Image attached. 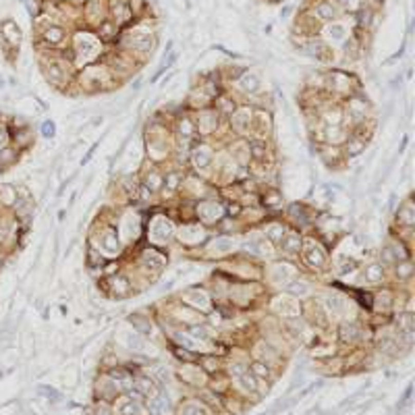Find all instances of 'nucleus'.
Segmentation results:
<instances>
[{
	"mask_svg": "<svg viewBox=\"0 0 415 415\" xmlns=\"http://www.w3.org/2000/svg\"><path fill=\"white\" fill-rule=\"evenodd\" d=\"M199 216H201L203 220H208V222H214V220H218V218L222 216V208H220L218 203H214V201L203 203V205L199 208Z\"/></svg>",
	"mask_w": 415,
	"mask_h": 415,
	"instance_id": "nucleus-8",
	"label": "nucleus"
},
{
	"mask_svg": "<svg viewBox=\"0 0 415 415\" xmlns=\"http://www.w3.org/2000/svg\"><path fill=\"white\" fill-rule=\"evenodd\" d=\"M282 235H285V229L280 224H272V229L268 231V239H272V241H280Z\"/></svg>",
	"mask_w": 415,
	"mask_h": 415,
	"instance_id": "nucleus-31",
	"label": "nucleus"
},
{
	"mask_svg": "<svg viewBox=\"0 0 415 415\" xmlns=\"http://www.w3.org/2000/svg\"><path fill=\"white\" fill-rule=\"evenodd\" d=\"M366 278H368L370 282H378V280H382V278H384V270H382V266H380V264H370V266L366 268Z\"/></svg>",
	"mask_w": 415,
	"mask_h": 415,
	"instance_id": "nucleus-22",
	"label": "nucleus"
},
{
	"mask_svg": "<svg viewBox=\"0 0 415 415\" xmlns=\"http://www.w3.org/2000/svg\"><path fill=\"white\" fill-rule=\"evenodd\" d=\"M201 363H203V370H205V372H210V374L218 370V361H216L214 357H203Z\"/></svg>",
	"mask_w": 415,
	"mask_h": 415,
	"instance_id": "nucleus-32",
	"label": "nucleus"
},
{
	"mask_svg": "<svg viewBox=\"0 0 415 415\" xmlns=\"http://www.w3.org/2000/svg\"><path fill=\"white\" fill-rule=\"evenodd\" d=\"M397 274H403L401 278H409V276H411V264L407 262V264H403V266H399Z\"/></svg>",
	"mask_w": 415,
	"mask_h": 415,
	"instance_id": "nucleus-38",
	"label": "nucleus"
},
{
	"mask_svg": "<svg viewBox=\"0 0 415 415\" xmlns=\"http://www.w3.org/2000/svg\"><path fill=\"white\" fill-rule=\"evenodd\" d=\"M191 160H193V164L197 168H208V166H210V162H212V152L208 149V147H197L193 152V156H191Z\"/></svg>",
	"mask_w": 415,
	"mask_h": 415,
	"instance_id": "nucleus-10",
	"label": "nucleus"
},
{
	"mask_svg": "<svg viewBox=\"0 0 415 415\" xmlns=\"http://www.w3.org/2000/svg\"><path fill=\"white\" fill-rule=\"evenodd\" d=\"M307 262H309L311 266L320 268V266L324 264V253H322L320 249H316V247H309V251H307Z\"/></svg>",
	"mask_w": 415,
	"mask_h": 415,
	"instance_id": "nucleus-23",
	"label": "nucleus"
},
{
	"mask_svg": "<svg viewBox=\"0 0 415 415\" xmlns=\"http://www.w3.org/2000/svg\"><path fill=\"white\" fill-rule=\"evenodd\" d=\"M287 291H289L291 295H295V297H303V295H307V293L311 291V287H309L305 280H295V282H289V285H287Z\"/></svg>",
	"mask_w": 415,
	"mask_h": 415,
	"instance_id": "nucleus-19",
	"label": "nucleus"
},
{
	"mask_svg": "<svg viewBox=\"0 0 415 415\" xmlns=\"http://www.w3.org/2000/svg\"><path fill=\"white\" fill-rule=\"evenodd\" d=\"M216 125H218V119H216L214 112L203 110V112L199 115V127H201V131H212Z\"/></svg>",
	"mask_w": 415,
	"mask_h": 415,
	"instance_id": "nucleus-17",
	"label": "nucleus"
},
{
	"mask_svg": "<svg viewBox=\"0 0 415 415\" xmlns=\"http://www.w3.org/2000/svg\"><path fill=\"white\" fill-rule=\"evenodd\" d=\"M7 141H9V135H7V131H5V129H0V149H3V147H7Z\"/></svg>",
	"mask_w": 415,
	"mask_h": 415,
	"instance_id": "nucleus-41",
	"label": "nucleus"
},
{
	"mask_svg": "<svg viewBox=\"0 0 415 415\" xmlns=\"http://www.w3.org/2000/svg\"><path fill=\"white\" fill-rule=\"evenodd\" d=\"M326 307H328V311L332 316H343L345 314V309H347V301L341 297V295H328L326 297Z\"/></svg>",
	"mask_w": 415,
	"mask_h": 415,
	"instance_id": "nucleus-9",
	"label": "nucleus"
},
{
	"mask_svg": "<svg viewBox=\"0 0 415 415\" xmlns=\"http://www.w3.org/2000/svg\"><path fill=\"white\" fill-rule=\"evenodd\" d=\"M189 334H191L193 338H199V341H205V338H208V332H205L203 326H193V328L189 330Z\"/></svg>",
	"mask_w": 415,
	"mask_h": 415,
	"instance_id": "nucleus-34",
	"label": "nucleus"
},
{
	"mask_svg": "<svg viewBox=\"0 0 415 415\" xmlns=\"http://www.w3.org/2000/svg\"><path fill=\"white\" fill-rule=\"evenodd\" d=\"M3 31H5V35L11 40V44H19V40H21V33H19V29L15 27V23H11V21H7L5 25H3Z\"/></svg>",
	"mask_w": 415,
	"mask_h": 415,
	"instance_id": "nucleus-26",
	"label": "nucleus"
},
{
	"mask_svg": "<svg viewBox=\"0 0 415 415\" xmlns=\"http://www.w3.org/2000/svg\"><path fill=\"white\" fill-rule=\"evenodd\" d=\"M108 378H110V382L115 384V388L117 390H123V392H129L131 388H133V376L127 372V370H123V368H117V370H112L110 374H108Z\"/></svg>",
	"mask_w": 415,
	"mask_h": 415,
	"instance_id": "nucleus-3",
	"label": "nucleus"
},
{
	"mask_svg": "<svg viewBox=\"0 0 415 415\" xmlns=\"http://www.w3.org/2000/svg\"><path fill=\"white\" fill-rule=\"evenodd\" d=\"M46 40H48L50 44H59V42L63 40V29H61V27H50V29L46 31Z\"/></svg>",
	"mask_w": 415,
	"mask_h": 415,
	"instance_id": "nucleus-30",
	"label": "nucleus"
},
{
	"mask_svg": "<svg viewBox=\"0 0 415 415\" xmlns=\"http://www.w3.org/2000/svg\"><path fill=\"white\" fill-rule=\"evenodd\" d=\"M44 135L48 137V135H54V125L52 123H44Z\"/></svg>",
	"mask_w": 415,
	"mask_h": 415,
	"instance_id": "nucleus-42",
	"label": "nucleus"
},
{
	"mask_svg": "<svg viewBox=\"0 0 415 415\" xmlns=\"http://www.w3.org/2000/svg\"><path fill=\"white\" fill-rule=\"evenodd\" d=\"M363 147H366V143H363V141H359V139H353L351 141V145H347V149H349V154L351 156H355V154H359Z\"/></svg>",
	"mask_w": 415,
	"mask_h": 415,
	"instance_id": "nucleus-35",
	"label": "nucleus"
},
{
	"mask_svg": "<svg viewBox=\"0 0 415 415\" xmlns=\"http://www.w3.org/2000/svg\"><path fill=\"white\" fill-rule=\"evenodd\" d=\"M324 33H326L328 40H332V42H341V40L347 37V27L341 25V23H330V25L324 29Z\"/></svg>",
	"mask_w": 415,
	"mask_h": 415,
	"instance_id": "nucleus-15",
	"label": "nucleus"
},
{
	"mask_svg": "<svg viewBox=\"0 0 415 415\" xmlns=\"http://www.w3.org/2000/svg\"><path fill=\"white\" fill-rule=\"evenodd\" d=\"M185 299H187L189 303H193L195 307L203 309V311L210 309V297H208L203 291H189V293L185 295Z\"/></svg>",
	"mask_w": 415,
	"mask_h": 415,
	"instance_id": "nucleus-11",
	"label": "nucleus"
},
{
	"mask_svg": "<svg viewBox=\"0 0 415 415\" xmlns=\"http://www.w3.org/2000/svg\"><path fill=\"white\" fill-rule=\"evenodd\" d=\"M233 123H235L237 131H247V129H249V125H251V112H249L247 108H241L239 112H235Z\"/></svg>",
	"mask_w": 415,
	"mask_h": 415,
	"instance_id": "nucleus-16",
	"label": "nucleus"
},
{
	"mask_svg": "<svg viewBox=\"0 0 415 415\" xmlns=\"http://www.w3.org/2000/svg\"><path fill=\"white\" fill-rule=\"evenodd\" d=\"M181 133H185V135L191 133V123H189V121H183V123H181Z\"/></svg>",
	"mask_w": 415,
	"mask_h": 415,
	"instance_id": "nucleus-43",
	"label": "nucleus"
},
{
	"mask_svg": "<svg viewBox=\"0 0 415 415\" xmlns=\"http://www.w3.org/2000/svg\"><path fill=\"white\" fill-rule=\"evenodd\" d=\"M13 158H15V152L13 149H9V147L0 149V160H3V162H13Z\"/></svg>",
	"mask_w": 415,
	"mask_h": 415,
	"instance_id": "nucleus-36",
	"label": "nucleus"
},
{
	"mask_svg": "<svg viewBox=\"0 0 415 415\" xmlns=\"http://www.w3.org/2000/svg\"><path fill=\"white\" fill-rule=\"evenodd\" d=\"M147 187H149V191H156L160 187V179H158V175H147Z\"/></svg>",
	"mask_w": 415,
	"mask_h": 415,
	"instance_id": "nucleus-37",
	"label": "nucleus"
},
{
	"mask_svg": "<svg viewBox=\"0 0 415 415\" xmlns=\"http://www.w3.org/2000/svg\"><path fill=\"white\" fill-rule=\"evenodd\" d=\"M179 415H212V411L199 401H187L181 405Z\"/></svg>",
	"mask_w": 415,
	"mask_h": 415,
	"instance_id": "nucleus-7",
	"label": "nucleus"
},
{
	"mask_svg": "<svg viewBox=\"0 0 415 415\" xmlns=\"http://www.w3.org/2000/svg\"><path fill=\"white\" fill-rule=\"evenodd\" d=\"M241 87H243L245 91H255V89L259 87V79H257L255 75H251V73H245V75L241 77Z\"/></svg>",
	"mask_w": 415,
	"mask_h": 415,
	"instance_id": "nucleus-25",
	"label": "nucleus"
},
{
	"mask_svg": "<svg viewBox=\"0 0 415 415\" xmlns=\"http://www.w3.org/2000/svg\"><path fill=\"white\" fill-rule=\"evenodd\" d=\"M251 247H253V251H257L259 255H272V249H270V243H268L266 239H259V241L251 243Z\"/></svg>",
	"mask_w": 415,
	"mask_h": 415,
	"instance_id": "nucleus-28",
	"label": "nucleus"
},
{
	"mask_svg": "<svg viewBox=\"0 0 415 415\" xmlns=\"http://www.w3.org/2000/svg\"><path fill=\"white\" fill-rule=\"evenodd\" d=\"M289 272L293 274V270H291L287 264H285V266H282V264H276V266H274V270H272V276H274V280H280V278H282V280H287V278H289V276H287Z\"/></svg>",
	"mask_w": 415,
	"mask_h": 415,
	"instance_id": "nucleus-29",
	"label": "nucleus"
},
{
	"mask_svg": "<svg viewBox=\"0 0 415 415\" xmlns=\"http://www.w3.org/2000/svg\"><path fill=\"white\" fill-rule=\"evenodd\" d=\"M401 222H405V227H411V224H413V210H411V205L403 208V212H401Z\"/></svg>",
	"mask_w": 415,
	"mask_h": 415,
	"instance_id": "nucleus-33",
	"label": "nucleus"
},
{
	"mask_svg": "<svg viewBox=\"0 0 415 415\" xmlns=\"http://www.w3.org/2000/svg\"><path fill=\"white\" fill-rule=\"evenodd\" d=\"M249 372H251L255 378H259V380H268V378H270V370H268V366H266L264 361H253Z\"/></svg>",
	"mask_w": 415,
	"mask_h": 415,
	"instance_id": "nucleus-20",
	"label": "nucleus"
},
{
	"mask_svg": "<svg viewBox=\"0 0 415 415\" xmlns=\"http://www.w3.org/2000/svg\"><path fill=\"white\" fill-rule=\"evenodd\" d=\"M115 413L117 415H141V405L135 397H121L115 405Z\"/></svg>",
	"mask_w": 415,
	"mask_h": 415,
	"instance_id": "nucleus-4",
	"label": "nucleus"
},
{
	"mask_svg": "<svg viewBox=\"0 0 415 415\" xmlns=\"http://www.w3.org/2000/svg\"><path fill=\"white\" fill-rule=\"evenodd\" d=\"M229 372H231V376H233V380H235V384H237V388L241 390V392H255L257 390V378L249 372V368H245L243 363H233V366L229 368Z\"/></svg>",
	"mask_w": 415,
	"mask_h": 415,
	"instance_id": "nucleus-1",
	"label": "nucleus"
},
{
	"mask_svg": "<svg viewBox=\"0 0 415 415\" xmlns=\"http://www.w3.org/2000/svg\"><path fill=\"white\" fill-rule=\"evenodd\" d=\"M168 409V394L164 392H154L147 399V413L149 415H164Z\"/></svg>",
	"mask_w": 415,
	"mask_h": 415,
	"instance_id": "nucleus-5",
	"label": "nucleus"
},
{
	"mask_svg": "<svg viewBox=\"0 0 415 415\" xmlns=\"http://www.w3.org/2000/svg\"><path fill=\"white\" fill-rule=\"evenodd\" d=\"M336 3H338L341 7H345V9H349V7H353L355 0H336Z\"/></svg>",
	"mask_w": 415,
	"mask_h": 415,
	"instance_id": "nucleus-44",
	"label": "nucleus"
},
{
	"mask_svg": "<svg viewBox=\"0 0 415 415\" xmlns=\"http://www.w3.org/2000/svg\"><path fill=\"white\" fill-rule=\"evenodd\" d=\"M177 355H179L181 359H185V361H191V359H193V353H189L187 349H177Z\"/></svg>",
	"mask_w": 415,
	"mask_h": 415,
	"instance_id": "nucleus-39",
	"label": "nucleus"
},
{
	"mask_svg": "<svg viewBox=\"0 0 415 415\" xmlns=\"http://www.w3.org/2000/svg\"><path fill=\"white\" fill-rule=\"evenodd\" d=\"M316 17L318 19H322V21H332L334 17H336V9L332 7V3H320V5H316Z\"/></svg>",
	"mask_w": 415,
	"mask_h": 415,
	"instance_id": "nucleus-14",
	"label": "nucleus"
},
{
	"mask_svg": "<svg viewBox=\"0 0 415 415\" xmlns=\"http://www.w3.org/2000/svg\"><path fill=\"white\" fill-rule=\"evenodd\" d=\"M173 235V224L166 218H156L152 227V239L154 243H166Z\"/></svg>",
	"mask_w": 415,
	"mask_h": 415,
	"instance_id": "nucleus-2",
	"label": "nucleus"
},
{
	"mask_svg": "<svg viewBox=\"0 0 415 415\" xmlns=\"http://www.w3.org/2000/svg\"><path fill=\"white\" fill-rule=\"evenodd\" d=\"M257 359L264 361V363H266V361H276V353H274L268 345L262 343V345H257Z\"/></svg>",
	"mask_w": 415,
	"mask_h": 415,
	"instance_id": "nucleus-24",
	"label": "nucleus"
},
{
	"mask_svg": "<svg viewBox=\"0 0 415 415\" xmlns=\"http://www.w3.org/2000/svg\"><path fill=\"white\" fill-rule=\"evenodd\" d=\"M166 185H168V189H175V187L179 185V177H177V175H171V177L166 179Z\"/></svg>",
	"mask_w": 415,
	"mask_h": 415,
	"instance_id": "nucleus-40",
	"label": "nucleus"
},
{
	"mask_svg": "<svg viewBox=\"0 0 415 415\" xmlns=\"http://www.w3.org/2000/svg\"><path fill=\"white\" fill-rule=\"evenodd\" d=\"M341 341L343 343H357L359 341V326L353 322H347L341 326Z\"/></svg>",
	"mask_w": 415,
	"mask_h": 415,
	"instance_id": "nucleus-13",
	"label": "nucleus"
},
{
	"mask_svg": "<svg viewBox=\"0 0 415 415\" xmlns=\"http://www.w3.org/2000/svg\"><path fill=\"white\" fill-rule=\"evenodd\" d=\"M299 247H301L299 235H297V233H289L287 239H285V243H282V249L289 251V253H295V251H299Z\"/></svg>",
	"mask_w": 415,
	"mask_h": 415,
	"instance_id": "nucleus-21",
	"label": "nucleus"
},
{
	"mask_svg": "<svg viewBox=\"0 0 415 415\" xmlns=\"http://www.w3.org/2000/svg\"><path fill=\"white\" fill-rule=\"evenodd\" d=\"M179 235H181L183 243H195L201 237V229L199 227H183Z\"/></svg>",
	"mask_w": 415,
	"mask_h": 415,
	"instance_id": "nucleus-18",
	"label": "nucleus"
},
{
	"mask_svg": "<svg viewBox=\"0 0 415 415\" xmlns=\"http://www.w3.org/2000/svg\"><path fill=\"white\" fill-rule=\"evenodd\" d=\"M274 309L282 316H297L299 314V303L289 297V295H280L276 301H274Z\"/></svg>",
	"mask_w": 415,
	"mask_h": 415,
	"instance_id": "nucleus-6",
	"label": "nucleus"
},
{
	"mask_svg": "<svg viewBox=\"0 0 415 415\" xmlns=\"http://www.w3.org/2000/svg\"><path fill=\"white\" fill-rule=\"evenodd\" d=\"M181 378L189 384H203V370H199L195 366H185L181 370Z\"/></svg>",
	"mask_w": 415,
	"mask_h": 415,
	"instance_id": "nucleus-12",
	"label": "nucleus"
},
{
	"mask_svg": "<svg viewBox=\"0 0 415 415\" xmlns=\"http://www.w3.org/2000/svg\"><path fill=\"white\" fill-rule=\"evenodd\" d=\"M0 199H3V203H7V205L15 203V199H17L15 189L11 185H3V187H0Z\"/></svg>",
	"mask_w": 415,
	"mask_h": 415,
	"instance_id": "nucleus-27",
	"label": "nucleus"
}]
</instances>
